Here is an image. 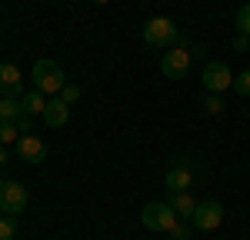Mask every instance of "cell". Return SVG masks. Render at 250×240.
<instances>
[{"mask_svg":"<svg viewBox=\"0 0 250 240\" xmlns=\"http://www.w3.org/2000/svg\"><path fill=\"white\" fill-rule=\"evenodd\" d=\"M140 220H144V227L147 230H170L173 223H177V214H173L170 203H164V200H154V203H147L144 207V214H140Z\"/></svg>","mask_w":250,"mask_h":240,"instance_id":"5b68a950","label":"cell"},{"mask_svg":"<svg viewBox=\"0 0 250 240\" xmlns=\"http://www.w3.org/2000/svg\"><path fill=\"white\" fill-rule=\"evenodd\" d=\"M190 67H193V54H190V47H187V40L180 37L173 47H167L164 50V60H160V74L167 80H184L187 74H190Z\"/></svg>","mask_w":250,"mask_h":240,"instance_id":"6da1fadb","label":"cell"},{"mask_svg":"<svg viewBox=\"0 0 250 240\" xmlns=\"http://www.w3.org/2000/svg\"><path fill=\"white\" fill-rule=\"evenodd\" d=\"M170 234H173V240H187L190 237V227H187L184 220H177V223L170 227Z\"/></svg>","mask_w":250,"mask_h":240,"instance_id":"44dd1931","label":"cell"},{"mask_svg":"<svg viewBox=\"0 0 250 240\" xmlns=\"http://www.w3.org/2000/svg\"><path fill=\"white\" fill-rule=\"evenodd\" d=\"M14 234H17V223H14L10 214H3L0 217V240H14Z\"/></svg>","mask_w":250,"mask_h":240,"instance_id":"ac0fdd59","label":"cell"},{"mask_svg":"<svg viewBox=\"0 0 250 240\" xmlns=\"http://www.w3.org/2000/svg\"><path fill=\"white\" fill-rule=\"evenodd\" d=\"M190 220H193V227H197V230H204V234L217 230V227L224 223V207H220V200H200Z\"/></svg>","mask_w":250,"mask_h":240,"instance_id":"52a82bcc","label":"cell"},{"mask_svg":"<svg viewBox=\"0 0 250 240\" xmlns=\"http://www.w3.org/2000/svg\"><path fill=\"white\" fill-rule=\"evenodd\" d=\"M60 100H63V103H77L80 100V87L77 83H67V87L60 90Z\"/></svg>","mask_w":250,"mask_h":240,"instance_id":"ffe728a7","label":"cell"},{"mask_svg":"<svg viewBox=\"0 0 250 240\" xmlns=\"http://www.w3.org/2000/svg\"><path fill=\"white\" fill-rule=\"evenodd\" d=\"M144 40L150 43V47H173L177 40H180V30H177V23L170 17H150L144 23Z\"/></svg>","mask_w":250,"mask_h":240,"instance_id":"3957f363","label":"cell"},{"mask_svg":"<svg viewBox=\"0 0 250 240\" xmlns=\"http://www.w3.org/2000/svg\"><path fill=\"white\" fill-rule=\"evenodd\" d=\"M27 187L17 183V180H3V190H0V210L3 214H10V217H17L27 210Z\"/></svg>","mask_w":250,"mask_h":240,"instance_id":"8992f818","label":"cell"},{"mask_svg":"<svg viewBox=\"0 0 250 240\" xmlns=\"http://www.w3.org/2000/svg\"><path fill=\"white\" fill-rule=\"evenodd\" d=\"M17 130H20V137H23V134H30V130H34V120H27V114H23V117L17 120Z\"/></svg>","mask_w":250,"mask_h":240,"instance_id":"7402d4cb","label":"cell"},{"mask_svg":"<svg viewBox=\"0 0 250 240\" xmlns=\"http://www.w3.org/2000/svg\"><path fill=\"white\" fill-rule=\"evenodd\" d=\"M204 110H207V114H224V100H220V94H207Z\"/></svg>","mask_w":250,"mask_h":240,"instance_id":"d6986e66","label":"cell"},{"mask_svg":"<svg viewBox=\"0 0 250 240\" xmlns=\"http://www.w3.org/2000/svg\"><path fill=\"white\" fill-rule=\"evenodd\" d=\"M0 190H3V177H0Z\"/></svg>","mask_w":250,"mask_h":240,"instance_id":"484cf974","label":"cell"},{"mask_svg":"<svg viewBox=\"0 0 250 240\" xmlns=\"http://www.w3.org/2000/svg\"><path fill=\"white\" fill-rule=\"evenodd\" d=\"M67 120H70V103H63L60 97L47 100V110H43V123L57 130V127H63V123H67Z\"/></svg>","mask_w":250,"mask_h":240,"instance_id":"30bf717a","label":"cell"},{"mask_svg":"<svg viewBox=\"0 0 250 240\" xmlns=\"http://www.w3.org/2000/svg\"><path fill=\"white\" fill-rule=\"evenodd\" d=\"M3 167H7V150L0 147V170H3Z\"/></svg>","mask_w":250,"mask_h":240,"instance_id":"cb8c5ba5","label":"cell"},{"mask_svg":"<svg viewBox=\"0 0 250 240\" xmlns=\"http://www.w3.org/2000/svg\"><path fill=\"white\" fill-rule=\"evenodd\" d=\"M0 94L3 97H20L23 94V74L17 63H0Z\"/></svg>","mask_w":250,"mask_h":240,"instance_id":"ba28073f","label":"cell"},{"mask_svg":"<svg viewBox=\"0 0 250 240\" xmlns=\"http://www.w3.org/2000/svg\"><path fill=\"white\" fill-rule=\"evenodd\" d=\"M170 207L180 220H190L193 210H197V200L190 197V190H180V194H170Z\"/></svg>","mask_w":250,"mask_h":240,"instance_id":"4fadbf2b","label":"cell"},{"mask_svg":"<svg viewBox=\"0 0 250 240\" xmlns=\"http://www.w3.org/2000/svg\"><path fill=\"white\" fill-rule=\"evenodd\" d=\"M233 90H237L240 97H250V67L240 70V74H233Z\"/></svg>","mask_w":250,"mask_h":240,"instance_id":"e0dca14e","label":"cell"},{"mask_svg":"<svg viewBox=\"0 0 250 240\" xmlns=\"http://www.w3.org/2000/svg\"><path fill=\"white\" fill-rule=\"evenodd\" d=\"M200 83H204L207 94H224L233 87V70L220 60H207L204 70H200Z\"/></svg>","mask_w":250,"mask_h":240,"instance_id":"277c9868","label":"cell"},{"mask_svg":"<svg viewBox=\"0 0 250 240\" xmlns=\"http://www.w3.org/2000/svg\"><path fill=\"white\" fill-rule=\"evenodd\" d=\"M247 40H250V37H244V34H237V43H233V47H237V50L244 54V50H247Z\"/></svg>","mask_w":250,"mask_h":240,"instance_id":"603a6c76","label":"cell"},{"mask_svg":"<svg viewBox=\"0 0 250 240\" xmlns=\"http://www.w3.org/2000/svg\"><path fill=\"white\" fill-rule=\"evenodd\" d=\"M17 157L23 160V163H40V160L47 157V143L40 137H34V134H23V137L17 140Z\"/></svg>","mask_w":250,"mask_h":240,"instance_id":"9c48e42d","label":"cell"},{"mask_svg":"<svg viewBox=\"0 0 250 240\" xmlns=\"http://www.w3.org/2000/svg\"><path fill=\"white\" fill-rule=\"evenodd\" d=\"M233 27H237V34L250 37V3H244V7L233 14Z\"/></svg>","mask_w":250,"mask_h":240,"instance_id":"2e32d148","label":"cell"},{"mask_svg":"<svg viewBox=\"0 0 250 240\" xmlns=\"http://www.w3.org/2000/svg\"><path fill=\"white\" fill-rule=\"evenodd\" d=\"M193 183V170L190 167H173L170 174L164 177V187L170 190V194H180V190H190Z\"/></svg>","mask_w":250,"mask_h":240,"instance_id":"8fae6325","label":"cell"},{"mask_svg":"<svg viewBox=\"0 0 250 240\" xmlns=\"http://www.w3.org/2000/svg\"><path fill=\"white\" fill-rule=\"evenodd\" d=\"M30 77H34V87H37L40 94H60L67 87L63 83V67L50 57H40L34 63V70H30Z\"/></svg>","mask_w":250,"mask_h":240,"instance_id":"7a4b0ae2","label":"cell"},{"mask_svg":"<svg viewBox=\"0 0 250 240\" xmlns=\"http://www.w3.org/2000/svg\"><path fill=\"white\" fill-rule=\"evenodd\" d=\"M20 117H23L20 97H0V120H10V123H17Z\"/></svg>","mask_w":250,"mask_h":240,"instance_id":"5bb4252c","label":"cell"},{"mask_svg":"<svg viewBox=\"0 0 250 240\" xmlns=\"http://www.w3.org/2000/svg\"><path fill=\"white\" fill-rule=\"evenodd\" d=\"M20 107H23L27 117H43V110H47V97L34 87L30 94H20Z\"/></svg>","mask_w":250,"mask_h":240,"instance_id":"7c38bea8","label":"cell"},{"mask_svg":"<svg viewBox=\"0 0 250 240\" xmlns=\"http://www.w3.org/2000/svg\"><path fill=\"white\" fill-rule=\"evenodd\" d=\"M90 3H107V0H90Z\"/></svg>","mask_w":250,"mask_h":240,"instance_id":"d4e9b609","label":"cell"},{"mask_svg":"<svg viewBox=\"0 0 250 240\" xmlns=\"http://www.w3.org/2000/svg\"><path fill=\"white\" fill-rule=\"evenodd\" d=\"M17 140H20L17 123H10V120H0V147H17Z\"/></svg>","mask_w":250,"mask_h":240,"instance_id":"9a60e30c","label":"cell"}]
</instances>
